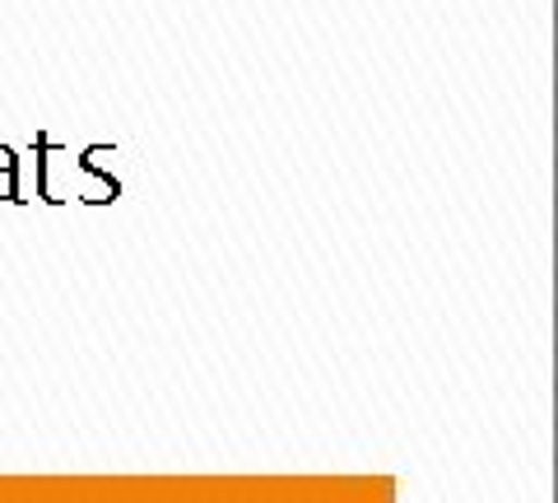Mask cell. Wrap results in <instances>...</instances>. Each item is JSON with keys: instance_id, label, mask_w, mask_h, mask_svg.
Returning a JSON list of instances; mask_svg holds the SVG:
<instances>
[{"instance_id": "obj_1", "label": "cell", "mask_w": 558, "mask_h": 503, "mask_svg": "<svg viewBox=\"0 0 558 503\" xmlns=\"http://www.w3.org/2000/svg\"><path fill=\"white\" fill-rule=\"evenodd\" d=\"M20 159H14V149L0 145V205H20Z\"/></svg>"}]
</instances>
